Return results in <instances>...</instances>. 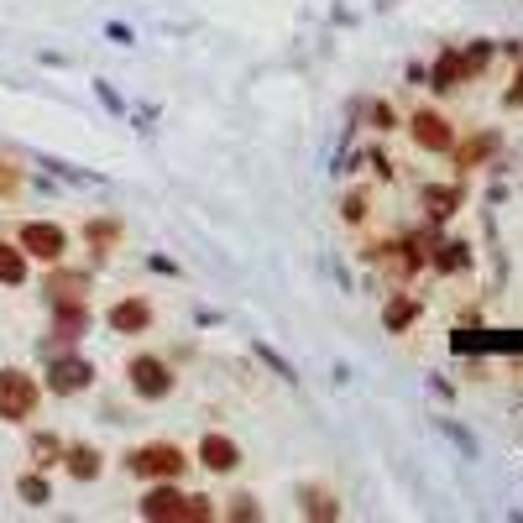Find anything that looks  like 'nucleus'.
Wrapping results in <instances>:
<instances>
[{
	"label": "nucleus",
	"instance_id": "obj_2",
	"mask_svg": "<svg viewBox=\"0 0 523 523\" xmlns=\"http://www.w3.org/2000/svg\"><path fill=\"white\" fill-rule=\"evenodd\" d=\"M37 408V382L27 372H0V419H27Z\"/></svg>",
	"mask_w": 523,
	"mask_h": 523
},
{
	"label": "nucleus",
	"instance_id": "obj_20",
	"mask_svg": "<svg viewBox=\"0 0 523 523\" xmlns=\"http://www.w3.org/2000/svg\"><path fill=\"white\" fill-rule=\"evenodd\" d=\"M346 215H351V220H361V215H367V199L351 194V199H346Z\"/></svg>",
	"mask_w": 523,
	"mask_h": 523
},
{
	"label": "nucleus",
	"instance_id": "obj_9",
	"mask_svg": "<svg viewBox=\"0 0 523 523\" xmlns=\"http://www.w3.org/2000/svg\"><path fill=\"white\" fill-rule=\"evenodd\" d=\"M147 320H152V314H147V304H116V309H110V325H116V330H147Z\"/></svg>",
	"mask_w": 523,
	"mask_h": 523
},
{
	"label": "nucleus",
	"instance_id": "obj_7",
	"mask_svg": "<svg viewBox=\"0 0 523 523\" xmlns=\"http://www.w3.org/2000/svg\"><path fill=\"white\" fill-rule=\"evenodd\" d=\"M199 456H204V466H210V471H231L241 461V450H236V440H225V435H204Z\"/></svg>",
	"mask_w": 523,
	"mask_h": 523
},
{
	"label": "nucleus",
	"instance_id": "obj_14",
	"mask_svg": "<svg viewBox=\"0 0 523 523\" xmlns=\"http://www.w3.org/2000/svg\"><path fill=\"white\" fill-rule=\"evenodd\" d=\"M424 199H429V215H456V204H461V189H424Z\"/></svg>",
	"mask_w": 523,
	"mask_h": 523
},
{
	"label": "nucleus",
	"instance_id": "obj_17",
	"mask_svg": "<svg viewBox=\"0 0 523 523\" xmlns=\"http://www.w3.org/2000/svg\"><path fill=\"white\" fill-rule=\"evenodd\" d=\"M466 262H471V257H466V246H461V241H445V246H440V257H435L440 272H456V267H466Z\"/></svg>",
	"mask_w": 523,
	"mask_h": 523
},
{
	"label": "nucleus",
	"instance_id": "obj_12",
	"mask_svg": "<svg viewBox=\"0 0 523 523\" xmlns=\"http://www.w3.org/2000/svg\"><path fill=\"white\" fill-rule=\"evenodd\" d=\"M304 513H309V518H335V513H340V503H335L330 492L309 487V492H304Z\"/></svg>",
	"mask_w": 523,
	"mask_h": 523
},
{
	"label": "nucleus",
	"instance_id": "obj_13",
	"mask_svg": "<svg viewBox=\"0 0 523 523\" xmlns=\"http://www.w3.org/2000/svg\"><path fill=\"white\" fill-rule=\"evenodd\" d=\"M419 320V299H393L388 304V330H408Z\"/></svg>",
	"mask_w": 523,
	"mask_h": 523
},
{
	"label": "nucleus",
	"instance_id": "obj_18",
	"mask_svg": "<svg viewBox=\"0 0 523 523\" xmlns=\"http://www.w3.org/2000/svg\"><path fill=\"white\" fill-rule=\"evenodd\" d=\"M21 497H27V503H48V482H37V476H21Z\"/></svg>",
	"mask_w": 523,
	"mask_h": 523
},
{
	"label": "nucleus",
	"instance_id": "obj_19",
	"mask_svg": "<svg viewBox=\"0 0 523 523\" xmlns=\"http://www.w3.org/2000/svg\"><path fill=\"white\" fill-rule=\"evenodd\" d=\"M231 518H262V508L252 503V497H236V508H231Z\"/></svg>",
	"mask_w": 523,
	"mask_h": 523
},
{
	"label": "nucleus",
	"instance_id": "obj_16",
	"mask_svg": "<svg viewBox=\"0 0 523 523\" xmlns=\"http://www.w3.org/2000/svg\"><path fill=\"white\" fill-rule=\"evenodd\" d=\"M68 471H74L79 482H89V476H100V456L95 450H74V456H68Z\"/></svg>",
	"mask_w": 523,
	"mask_h": 523
},
{
	"label": "nucleus",
	"instance_id": "obj_10",
	"mask_svg": "<svg viewBox=\"0 0 523 523\" xmlns=\"http://www.w3.org/2000/svg\"><path fill=\"white\" fill-rule=\"evenodd\" d=\"M492 152H497V136L487 131V136H476V142H466V147L456 152V163H461V168H476V163H482V157H492Z\"/></svg>",
	"mask_w": 523,
	"mask_h": 523
},
{
	"label": "nucleus",
	"instance_id": "obj_11",
	"mask_svg": "<svg viewBox=\"0 0 523 523\" xmlns=\"http://www.w3.org/2000/svg\"><path fill=\"white\" fill-rule=\"evenodd\" d=\"M456 79H466V58L461 53H445L440 58V74H435V89H456Z\"/></svg>",
	"mask_w": 523,
	"mask_h": 523
},
{
	"label": "nucleus",
	"instance_id": "obj_15",
	"mask_svg": "<svg viewBox=\"0 0 523 523\" xmlns=\"http://www.w3.org/2000/svg\"><path fill=\"white\" fill-rule=\"evenodd\" d=\"M27 278V262H21L6 241H0V283H21Z\"/></svg>",
	"mask_w": 523,
	"mask_h": 523
},
{
	"label": "nucleus",
	"instance_id": "obj_6",
	"mask_svg": "<svg viewBox=\"0 0 523 523\" xmlns=\"http://www.w3.org/2000/svg\"><path fill=\"white\" fill-rule=\"evenodd\" d=\"M414 136H419V147H429V152H450V126L435 116V110H419V116H414Z\"/></svg>",
	"mask_w": 523,
	"mask_h": 523
},
{
	"label": "nucleus",
	"instance_id": "obj_5",
	"mask_svg": "<svg viewBox=\"0 0 523 523\" xmlns=\"http://www.w3.org/2000/svg\"><path fill=\"white\" fill-rule=\"evenodd\" d=\"M21 241H27V252L42 257V262H58L63 257V231H58V225H27Z\"/></svg>",
	"mask_w": 523,
	"mask_h": 523
},
{
	"label": "nucleus",
	"instance_id": "obj_1",
	"mask_svg": "<svg viewBox=\"0 0 523 523\" xmlns=\"http://www.w3.org/2000/svg\"><path fill=\"white\" fill-rule=\"evenodd\" d=\"M210 513H215V508L204 503V497H178L173 487H152V492L142 497V518H152V523H157V518H173V523L189 518V523H199V518H210Z\"/></svg>",
	"mask_w": 523,
	"mask_h": 523
},
{
	"label": "nucleus",
	"instance_id": "obj_8",
	"mask_svg": "<svg viewBox=\"0 0 523 523\" xmlns=\"http://www.w3.org/2000/svg\"><path fill=\"white\" fill-rule=\"evenodd\" d=\"M89 361H58L53 367V393H79V388H89Z\"/></svg>",
	"mask_w": 523,
	"mask_h": 523
},
{
	"label": "nucleus",
	"instance_id": "obj_3",
	"mask_svg": "<svg viewBox=\"0 0 523 523\" xmlns=\"http://www.w3.org/2000/svg\"><path fill=\"white\" fill-rule=\"evenodd\" d=\"M131 388H136V398L157 403V398H168V388H173V372H168L157 356H136V361H131Z\"/></svg>",
	"mask_w": 523,
	"mask_h": 523
},
{
	"label": "nucleus",
	"instance_id": "obj_4",
	"mask_svg": "<svg viewBox=\"0 0 523 523\" xmlns=\"http://www.w3.org/2000/svg\"><path fill=\"white\" fill-rule=\"evenodd\" d=\"M131 471H142V476H168V482H173V476L184 471V456H178L173 445H147V450H136V456H131Z\"/></svg>",
	"mask_w": 523,
	"mask_h": 523
}]
</instances>
